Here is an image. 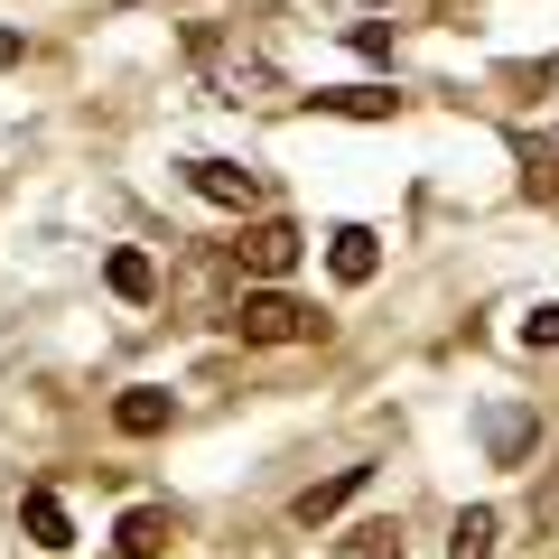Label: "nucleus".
Segmentation results:
<instances>
[{"label": "nucleus", "mask_w": 559, "mask_h": 559, "mask_svg": "<svg viewBox=\"0 0 559 559\" xmlns=\"http://www.w3.org/2000/svg\"><path fill=\"white\" fill-rule=\"evenodd\" d=\"M336 559H401V522H355L336 540Z\"/></svg>", "instance_id": "obj_14"}, {"label": "nucleus", "mask_w": 559, "mask_h": 559, "mask_svg": "<svg viewBox=\"0 0 559 559\" xmlns=\"http://www.w3.org/2000/svg\"><path fill=\"white\" fill-rule=\"evenodd\" d=\"M495 532H503L495 503H466V513L448 522V559H495Z\"/></svg>", "instance_id": "obj_9"}, {"label": "nucleus", "mask_w": 559, "mask_h": 559, "mask_svg": "<svg viewBox=\"0 0 559 559\" xmlns=\"http://www.w3.org/2000/svg\"><path fill=\"white\" fill-rule=\"evenodd\" d=\"M364 485H373V466H336V476H326V485H308V495L289 503V522H308V532H318V522H336L345 503L364 495Z\"/></svg>", "instance_id": "obj_5"}, {"label": "nucleus", "mask_w": 559, "mask_h": 559, "mask_svg": "<svg viewBox=\"0 0 559 559\" xmlns=\"http://www.w3.org/2000/svg\"><path fill=\"white\" fill-rule=\"evenodd\" d=\"M401 94H382V84H345V94H318V112H345V121H392Z\"/></svg>", "instance_id": "obj_12"}, {"label": "nucleus", "mask_w": 559, "mask_h": 559, "mask_svg": "<svg viewBox=\"0 0 559 559\" xmlns=\"http://www.w3.org/2000/svg\"><path fill=\"white\" fill-rule=\"evenodd\" d=\"M234 336H242V345H308V336H326V318H318L308 299H289V289H242Z\"/></svg>", "instance_id": "obj_1"}, {"label": "nucleus", "mask_w": 559, "mask_h": 559, "mask_svg": "<svg viewBox=\"0 0 559 559\" xmlns=\"http://www.w3.org/2000/svg\"><path fill=\"white\" fill-rule=\"evenodd\" d=\"M187 187H197L205 205H234V215H242V205H261V178L242 159H187Z\"/></svg>", "instance_id": "obj_3"}, {"label": "nucleus", "mask_w": 559, "mask_h": 559, "mask_svg": "<svg viewBox=\"0 0 559 559\" xmlns=\"http://www.w3.org/2000/svg\"><path fill=\"white\" fill-rule=\"evenodd\" d=\"M485 448H495V466H522L532 457V411H485Z\"/></svg>", "instance_id": "obj_11"}, {"label": "nucleus", "mask_w": 559, "mask_h": 559, "mask_svg": "<svg viewBox=\"0 0 559 559\" xmlns=\"http://www.w3.org/2000/svg\"><path fill=\"white\" fill-rule=\"evenodd\" d=\"M103 280H112V299H150V289H159V261H150V252H131V242H121V252L112 261H103Z\"/></svg>", "instance_id": "obj_10"}, {"label": "nucleus", "mask_w": 559, "mask_h": 559, "mask_svg": "<svg viewBox=\"0 0 559 559\" xmlns=\"http://www.w3.org/2000/svg\"><path fill=\"white\" fill-rule=\"evenodd\" d=\"M326 271H336L345 289H364V280L382 271V234L373 224H336V234H326Z\"/></svg>", "instance_id": "obj_4"}, {"label": "nucleus", "mask_w": 559, "mask_h": 559, "mask_svg": "<svg viewBox=\"0 0 559 559\" xmlns=\"http://www.w3.org/2000/svg\"><path fill=\"white\" fill-rule=\"evenodd\" d=\"M10 57H20V38H10V28H0V66H10Z\"/></svg>", "instance_id": "obj_17"}, {"label": "nucleus", "mask_w": 559, "mask_h": 559, "mask_svg": "<svg viewBox=\"0 0 559 559\" xmlns=\"http://www.w3.org/2000/svg\"><path fill=\"white\" fill-rule=\"evenodd\" d=\"M234 252H242V271H252V280H289V271H299V252H308V234H299V224H280V215H261Z\"/></svg>", "instance_id": "obj_2"}, {"label": "nucleus", "mask_w": 559, "mask_h": 559, "mask_svg": "<svg viewBox=\"0 0 559 559\" xmlns=\"http://www.w3.org/2000/svg\"><path fill=\"white\" fill-rule=\"evenodd\" d=\"M224 103H280V75L261 57H234L224 66Z\"/></svg>", "instance_id": "obj_13"}, {"label": "nucleus", "mask_w": 559, "mask_h": 559, "mask_svg": "<svg viewBox=\"0 0 559 559\" xmlns=\"http://www.w3.org/2000/svg\"><path fill=\"white\" fill-rule=\"evenodd\" d=\"M20 522H28L38 550H66V540H75V522H66V503L47 495V485H28V495H20Z\"/></svg>", "instance_id": "obj_8"}, {"label": "nucleus", "mask_w": 559, "mask_h": 559, "mask_svg": "<svg viewBox=\"0 0 559 559\" xmlns=\"http://www.w3.org/2000/svg\"><path fill=\"white\" fill-rule=\"evenodd\" d=\"M168 419H178V401H168L159 382H131V392L112 401V429H121V439H159Z\"/></svg>", "instance_id": "obj_6"}, {"label": "nucleus", "mask_w": 559, "mask_h": 559, "mask_svg": "<svg viewBox=\"0 0 559 559\" xmlns=\"http://www.w3.org/2000/svg\"><path fill=\"white\" fill-rule=\"evenodd\" d=\"M345 38H355L364 57H392V20H355V28H345Z\"/></svg>", "instance_id": "obj_16"}, {"label": "nucleus", "mask_w": 559, "mask_h": 559, "mask_svg": "<svg viewBox=\"0 0 559 559\" xmlns=\"http://www.w3.org/2000/svg\"><path fill=\"white\" fill-rule=\"evenodd\" d=\"M112 540H121V559H168V540H178V522H168L159 503H131Z\"/></svg>", "instance_id": "obj_7"}, {"label": "nucleus", "mask_w": 559, "mask_h": 559, "mask_svg": "<svg viewBox=\"0 0 559 559\" xmlns=\"http://www.w3.org/2000/svg\"><path fill=\"white\" fill-rule=\"evenodd\" d=\"M522 345H532V355H540V345H550V355H559V299H540L532 318H522Z\"/></svg>", "instance_id": "obj_15"}]
</instances>
